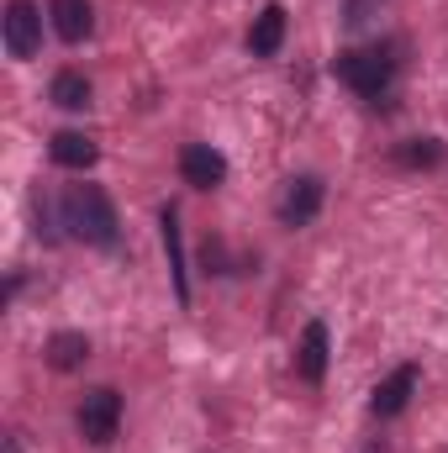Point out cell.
<instances>
[{
    "label": "cell",
    "mask_w": 448,
    "mask_h": 453,
    "mask_svg": "<svg viewBox=\"0 0 448 453\" xmlns=\"http://www.w3.org/2000/svg\"><path fill=\"white\" fill-rule=\"evenodd\" d=\"M296 374L306 385H322V374H328V327L322 322H306L301 348H296Z\"/></svg>",
    "instance_id": "ba28073f"
},
{
    "label": "cell",
    "mask_w": 448,
    "mask_h": 453,
    "mask_svg": "<svg viewBox=\"0 0 448 453\" xmlns=\"http://www.w3.org/2000/svg\"><path fill=\"white\" fill-rule=\"evenodd\" d=\"M412 390H417V364H401L390 380H380V390H375L369 411H375V417H396V411H406Z\"/></svg>",
    "instance_id": "30bf717a"
},
{
    "label": "cell",
    "mask_w": 448,
    "mask_h": 453,
    "mask_svg": "<svg viewBox=\"0 0 448 453\" xmlns=\"http://www.w3.org/2000/svg\"><path fill=\"white\" fill-rule=\"evenodd\" d=\"M48 16H53V32H58L64 42H85V37H90V27H96L90 0H53V5H48Z\"/></svg>",
    "instance_id": "8fae6325"
},
{
    "label": "cell",
    "mask_w": 448,
    "mask_h": 453,
    "mask_svg": "<svg viewBox=\"0 0 448 453\" xmlns=\"http://www.w3.org/2000/svg\"><path fill=\"white\" fill-rule=\"evenodd\" d=\"M180 174H185V185H196V190H217L227 180V158L212 142H190V148L180 153Z\"/></svg>",
    "instance_id": "5b68a950"
},
{
    "label": "cell",
    "mask_w": 448,
    "mask_h": 453,
    "mask_svg": "<svg viewBox=\"0 0 448 453\" xmlns=\"http://www.w3.org/2000/svg\"><path fill=\"white\" fill-rule=\"evenodd\" d=\"M317 211H322V180H317V174L290 180L285 196H280V222L285 226H306Z\"/></svg>",
    "instance_id": "8992f818"
},
{
    "label": "cell",
    "mask_w": 448,
    "mask_h": 453,
    "mask_svg": "<svg viewBox=\"0 0 448 453\" xmlns=\"http://www.w3.org/2000/svg\"><path fill=\"white\" fill-rule=\"evenodd\" d=\"M333 74L348 85V90H359V96H380V90L390 85V58H385L380 48H364V53H337V58H333Z\"/></svg>",
    "instance_id": "7a4b0ae2"
},
{
    "label": "cell",
    "mask_w": 448,
    "mask_h": 453,
    "mask_svg": "<svg viewBox=\"0 0 448 453\" xmlns=\"http://www.w3.org/2000/svg\"><path fill=\"white\" fill-rule=\"evenodd\" d=\"M116 427H121V395H116L112 385H96V390L80 401V433H85L90 443H112Z\"/></svg>",
    "instance_id": "3957f363"
},
{
    "label": "cell",
    "mask_w": 448,
    "mask_h": 453,
    "mask_svg": "<svg viewBox=\"0 0 448 453\" xmlns=\"http://www.w3.org/2000/svg\"><path fill=\"white\" fill-rule=\"evenodd\" d=\"M48 153H53V164H64V169H90V164L101 158V148H96L85 132H58V137L48 142Z\"/></svg>",
    "instance_id": "7c38bea8"
},
{
    "label": "cell",
    "mask_w": 448,
    "mask_h": 453,
    "mask_svg": "<svg viewBox=\"0 0 448 453\" xmlns=\"http://www.w3.org/2000/svg\"><path fill=\"white\" fill-rule=\"evenodd\" d=\"M369 16V0H348V27H359Z\"/></svg>",
    "instance_id": "2e32d148"
},
{
    "label": "cell",
    "mask_w": 448,
    "mask_h": 453,
    "mask_svg": "<svg viewBox=\"0 0 448 453\" xmlns=\"http://www.w3.org/2000/svg\"><path fill=\"white\" fill-rule=\"evenodd\" d=\"M90 358V338L85 333H53L48 338V364L53 369H80Z\"/></svg>",
    "instance_id": "4fadbf2b"
},
{
    "label": "cell",
    "mask_w": 448,
    "mask_h": 453,
    "mask_svg": "<svg viewBox=\"0 0 448 453\" xmlns=\"http://www.w3.org/2000/svg\"><path fill=\"white\" fill-rule=\"evenodd\" d=\"M64 226L80 237V242H96V248H112L116 242V206L101 185H74L64 196Z\"/></svg>",
    "instance_id": "6da1fadb"
},
{
    "label": "cell",
    "mask_w": 448,
    "mask_h": 453,
    "mask_svg": "<svg viewBox=\"0 0 448 453\" xmlns=\"http://www.w3.org/2000/svg\"><path fill=\"white\" fill-rule=\"evenodd\" d=\"M0 27H5V53L11 58H32L42 48V11L32 0H11Z\"/></svg>",
    "instance_id": "277c9868"
},
{
    "label": "cell",
    "mask_w": 448,
    "mask_h": 453,
    "mask_svg": "<svg viewBox=\"0 0 448 453\" xmlns=\"http://www.w3.org/2000/svg\"><path fill=\"white\" fill-rule=\"evenodd\" d=\"M280 42H285V5H264L253 16V27H248V53L253 58H274Z\"/></svg>",
    "instance_id": "9c48e42d"
},
{
    "label": "cell",
    "mask_w": 448,
    "mask_h": 453,
    "mask_svg": "<svg viewBox=\"0 0 448 453\" xmlns=\"http://www.w3.org/2000/svg\"><path fill=\"white\" fill-rule=\"evenodd\" d=\"M158 226H164V253H169L174 296L190 306V269H185V242H180V211H174V206H164V211H158Z\"/></svg>",
    "instance_id": "52a82bcc"
},
{
    "label": "cell",
    "mask_w": 448,
    "mask_h": 453,
    "mask_svg": "<svg viewBox=\"0 0 448 453\" xmlns=\"http://www.w3.org/2000/svg\"><path fill=\"white\" fill-rule=\"evenodd\" d=\"M438 158H444V148H438L433 137H422V142L401 148V164H412V169H428V164H438Z\"/></svg>",
    "instance_id": "9a60e30c"
},
{
    "label": "cell",
    "mask_w": 448,
    "mask_h": 453,
    "mask_svg": "<svg viewBox=\"0 0 448 453\" xmlns=\"http://www.w3.org/2000/svg\"><path fill=\"white\" fill-rule=\"evenodd\" d=\"M53 106H64V111H85V106H90V80L74 74V69L53 74Z\"/></svg>",
    "instance_id": "5bb4252c"
}]
</instances>
